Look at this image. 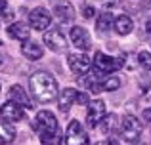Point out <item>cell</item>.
I'll return each mask as SVG.
<instances>
[{
	"mask_svg": "<svg viewBox=\"0 0 151 145\" xmlns=\"http://www.w3.org/2000/svg\"><path fill=\"white\" fill-rule=\"evenodd\" d=\"M29 88L35 99L40 103H48L58 97V80L50 73H35L29 78Z\"/></svg>",
	"mask_w": 151,
	"mask_h": 145,
	"instance_id": "cell-1",
	"label": "cell"
},
{
	"mask_svg": "<svg viewBox=\"0 0 151 145\" xmlns=\"http://www.w3.org/2000/svg\"><path fill=\"white\" fill-rule=\"evenodd\" d=\"M33 126L38 132V136H40L42 145H59L61 143V132H59V124L55 120L54 113L40 111L37 115V119H35Z\"/></svg>",
	"mask_w": 151,
	"mask_h": 145,
	"instance_id": "cell-2",
	"label": "cell"
},
{
	"mask_svg": "<svg viewBox=\"0 0 151 145\" xmlns=\"http://www.w3.org/2000/svg\"><path fill=\"white\" fill-rule=\"evenodd\" d=\"M121 136L124 141L128 143H136L142 136V122L136 119V116H124L121 124Z\"/></svg>",
	"mask_w": 151,
	"mask_h": 145,
	"instance_id": "cell-3",
	"label": "cell"
},
{
	"mask_svg": "<svg viewBox=\"0 0 151 145\" xmlns=\"http://www.w3.org/2000/svg\"><path fill=\"white\" fill-rule=\"evenodd\" d=\"M65 145H90L88 134L84 132L82 124L78 120H71L65 132Z\"/></svg>",
	"mask_w": 151,
	"mask_h": 145,
	"instance_id": "cell-4",
	"label": "cell"
},
{
	"mask_svg": "<svg viewBox=\"0 0 151 145\" xmlns=\"http://www.w3.org/2000/svg\"><path fill=\"white\" fill-rule=\"evenodd\" d=\"M124 61L122 59H117V57H111L103 52H98L96 57H94V67H96L98 73H103V74H109V73H115L122 67Z\"/></svg>",
	"mask_w": 151,
	"mask_h": 145,
	"instance_id": "cell-5",
	"label": "cell"
},
{
	"mask_svg": "<svg viewBox=\"0 0 151 145\" xmlns=\"http://www.w3.org/2000/svg\"><path fill=\"white\" fill-rule=\"evenodd\" d=\"M105 116V103L101 99H94L88 103V113H86V120H88L90 128H96L98 124L103 120Z\"/></svg>",
	"mask_w": 151,
	"mask_h": 145,
	"instance_id": "cell-6",
	"label": "cell"
},
{
	"mask_svg": "<svg viewBox=\"0 0 151 145\" xmlns=\"http://www.w3.org/2000/svg\"><path fill=\"white\" fill-rule=\"evenodd\" d=\"M52 23V15L44 8H35L33 11L29 14V25L31 29H37V31H44L48 29Z\"/></svg>",
	"mask_w": 151,
	"mask_h": 145,
	"instance_id": "cell-7",
	"label": "cell"
},
{
	"mask_svg": "<svg viewBox=\"0 0 151 145\" xmlns=\"http://www.w3.org/2000/svg\"><path fill=\"white\" fill-rule=\"evenodd\" d=\"M67 63H69V69L77 74H84L92 69V59L84 54H71L67 57Z\"/></svg>",
	"mask_w": 151,
	"mask_h": 145,
	"instance_id": "cell-8",
	"label": "cell"
},
{
	"mask_svg": "<svg viewBox=\"0 0 151 145\" xmlns=\"http://www.w3.org/2000/svg\"><path fill=\"white\" fill-rule=\"evenodd\" d=\"M44 44L52 52H65L67 50V40L59 31H48L44 34Z\"/></svg>",
	"mask_w": 151,
	"mask_h": 145,
	"instance_id": "cell-9",
	"label": "cell"
},
{
	"mask_svg": "<svg viewBox=\"0 0 151 145\" xmlns=\"http://www.w3.org/2000/svg\"><path fill=\"white\" fill-rule=\"evenodd\" d=\"M8 97H10V101H14V103H17L21 109H33V103H31L29 96H27V92L21 88V86H12L10 92H8Z\"/></svg>",
	"mask_w": 151,
	"mask_h": 145,
	"instance_id": "cell-10",
	"label": "cell"
},
{
	"mask_svg": "<svg viewBox=\"0 0 151 145\" xmlns=\"http://www.w3.org/2000/svg\"><path fill=\"white\" fill-rule=\"evenodd\" d=\"M0 115L8 122H17V120L23 119V109L17 103H14V101H8V103H4L0 107Z\"/></svg>",
	"mask_w": 151,
	"mask_h": 145,
	"instance_id": "cell-11",
	"label": "cell"
},
{
	"mask_svg": "<svg viewBox=\"0 0 151 145\" xmlns=\"http://www.w3.org/2000/svg\"><path fill=\"white\" fill-rule=\"evenodd\" d=\"M71 40L78 50H90V34L86 33V29L82 27H73L71 29Z\"/></svg>",
	"mask_w": 151,
	"mask_h": 145,
	"instance_id": "cell-12",
	"label": "cell"
},
{
	"mask_svg": "<svg viewBox=\"0 0 151 145\" xmlns=\"http://www.w3.org/2000/svg\"><path fill=\"white\" fill-rule=\"evenodd\" d=\"M54 14H55V17H58L59 21H63V23H69V21H73V19H75V10H73V6H71L69 2H65V0H61V2H55Z\"/></svg>",
	"mask_w": 151,
	"mask_h": 145,
	"instance_id": "cell-13",
	"label": "cell"
},
{
	"mask_svg": "<svg viewBox=\"0 0 151 145\" xmlns=\"http://www.w3.org/2000/svg\"><path fill=\"white\" fill-rule=\"evenodd\" d=\"M75 101H77V90H73V88H65L58 94V103H59V109L63 113L69 111Z\"/></svg>",
	"mask_w": 151,
	"mask_h": 145,
	"instance_id": "cell-14",
	"label": "cell"
},
{
	"mask_svg": "<svg viewBox=\"0 0 151 145\" xmlns=\"http://www.w3.org/2000/svg\"><path fill=\"white\" fill-rule=\"evenodd\" d=\"M8 34H10L12 38H15V40L25 42V40H29V36H31V29L27 27V23L17 21V23H12V25L8 27Z\"/></svg>",
	"mask_w": 151,
	"mask_h": 145,
	"instance_id": "cell-15",
	"label": "cell"
},
{
	"mask_svg": "<svg viewBox=\"0 0 151 145\" xmlns=\"http://www.w3.org/2000/svg\"><path fill=\"white\" fill-rule=\"evenodd\" d=\"M21 52H23V56H27V59H33V61H37V59H40V57H42V48L37 44V42L25 40Z\"/></svg>",
	"mask_w": 151,
	"mask_h": 145,
	"instance_id": "cell-16",
	"label": "cell"
},
{
	"mask_svg": "<svg viewBox=\"0 0 151 145\" xmlns=\"http://www.w3.org/2000/svg\"><path fill=\"white\" fill-rule=\"evenodd\" d=\"M15 139V130L10 122H2L0 120V145H8Z\"/></svg>",
	"mask_w": 151,
	"mask_h": 145,
	"instance_id": "cell-17",
	"label": "cell"
},
{
	"mask_svg": "<svg viewBox=\"0 0 151 145\" xmlns=\"http://www.w3.org/2000/svg\"><path fill=\"white\" fill-rule=\"evenodd\" d=\"M132 27H134V23L128 15H119V17L115 19V31H117L119 34H122V36L128 34L130 31H132Z\"/></svg>",
	"mask_w": 151,
	"mask_h": 145,
	"instance_id": "cell-18",
	"label": "cell"
},
{
	"mask_svg": "<svg viewBox=\"0 0 151 145\" xmlns=\"http://www.w3.org/2000/svg\"><path fill=\"white\" fill-rule=\"evenodd\" d=\"M111 23H113V15L111 14H101L100 17H98V29H100L101 33H107V31L111 29Z\"/></svg>",
	"mask_w": 151,
	"mask_h": 145,
	"instance_id": "cell-19",
	"label": "cell"
},
{
	"mask_svg": "<svg viewBox=\"0 0 151 145\" xmlns=\"http://www.w3.org/2000/svg\"><path fill=\"white\" fill-rule=\"evenodd\" d=\"M119 86H121V80H119L117 76H107L101 80V90H117Z\"/></svg>",
	"mask_w": 151,
	"mask_h": 145,
	"instance_id": "cell-20",
	"label": "cell"
},
{
	"mask_svg": "<svg viewBox=\"0 0 151 145\" xmlns=\"http://www.w3.org/2000/svg\"><path fill=\"white\" fill-rule=\"evenodd\" d=\"M138 61H140V65L144 69L151 71V54L149 52H140V54H138Z\"/></svg>",
	"mask_w": 151,
	"mask_h": 145,
	"instance_id": "cell-21",
	"label": "cell"
},
{
	"mask_svg": "<svg viewBox=\"0 0 151 145\" xmlns=\"http://www.w3.org/2000/svg\"><path fill=\"white\" fill-rule=\"evenodd\" d=\"M82 15H84L86 19L94 17V8L92 6H84V8H82Z\"/></svg>",
	"mask_w": 151,
	"mask_h": 145,
	"instance_id": "cell-22",
	"label": "cell"
},
{
	"mask_svg": "<svg viewBox=\"0 0 151 145\" xmlns=\"http://www.w3.org/2000/svg\"><path fill=\"white\" fill-rule=\"evenodd\" d=\"M0 15H8V2L0 0Z\"/></svg>",
	"mask_w": 151,
	"mask_h": 145,
	"instance_id": "cell-23",
	"label": "cell"
},
{
	"mask_svg": "<svg viewBox=\"0 0 151 145\" xmlns=\"http://www.w3.org/2000/svg\"><path fill=\"white\" fill-rule=\"evenodd\" d=\"M77 101L78 103H88V94H78L77 92Z\"/></svg>",
	"mask_w": 151,
	"mask_h": 145,
	"instance_id": "cell-24",
	"label": "cell"
},
{
	"mask_svg": "<svg viewBox=\"0 0 151 145\" xmlns=\"http://www.w3.org/2000/svg\"><path fill=\"white\" fill-rule=\"evenodd\" d=\"M101 2H103V6L113 8V6H119V2H121V0H101Z\"/></svg>",
	"mask_w": 151,
	"mask_h": 145,
	"instance_id": "cell-25",
	"label": "cell"
},
{
	"mask_svg": "<svg viewBox=\"0 0 151 145\" xmlns=\"http://www.w3.org/2000/svg\"><path fill=\"white\" fill-rule=\"evenodd\" d=\"M144 119L147 120V122H151V107H149V109H145V111H144Z\"/></svg>",
	"mask_w": 151,
	"mask_h": 145,
	"instance_id": "cell-26",
	"label": "cell"
},
{
	"mask_svg": "<svg viewBox=\"0 0 151 145\" xmlns=\"http://www.w3.org/2000/svg\"><path fill=\"white\" fill-rule=\"evenodd\" d=\"M145 33H147L149 36H151V19H149L147 23H145Z\"/></svg>",
	"mask_w": 151,
	"mask_h": 145,
	"instance_id": "cell-27",
	"label": "cell"
},
{
	"mask_svg": "<svg viewBox=\"0 0 151 145\" xmlns=\"http://www.w3.org/2000/svg\"><path fill=\"white\" fill-rule=\"evenodd\" d=\"M109 145H117V143H115V141H111V143H109Z\"/></svg>",
	"mask_w": 151,
	"mask_h": 145,
	"instance_id": "cell-28",
	"label": "cell"
}]
</instances>
